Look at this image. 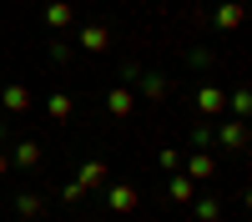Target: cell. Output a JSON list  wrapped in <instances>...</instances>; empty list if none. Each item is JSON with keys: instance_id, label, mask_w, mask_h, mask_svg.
<instances>
[{"instance_id": "6da1fadb", "label": "cell", "mask_w": 252, "mask_h": 222, "mask_svg": "<svg viewBox=\"0 0 252 222\" xmlns=\"http://www.w3.org/2000/svg\"><path fill=\"white\" fill-rule=\"evenodd\" d=\"M212 147H217V152H242V147H247V121H237V116H227L222 127L212 131Z\"/></svg>"}, {"instance_id": "7a4b0ae2", "label": "cell", "mask_w": 252, "mask_h": 222, "mask_svg": "<svg viewBox=\"0 0 252 222\" xmlns=\"http://www.w3.org/2000/svg\"><path fill=\"white\" fill-rule=\"evenodd\" d=\"M106 207L126 217V212H136V207H141V192L131 187V182H116V187H106Z\"/></svg>"}, {"instance_id": "3957f363", "label": "cell", "mask_w": 252, "mask_h": 222, "mask_svg": "<svg viewBox=\"0 0 252 222\" xmlns=\"http://www.w3.org/2000/svg\"><path fill=\"white\" fill-rule=\"evenodd\" d=\"M106 177H111V167H106V161H101V157H91V161H81V172H76V182H81V187H86V192H96V187H106Z\"/></svg>"}, {"instance_id": "277c9868", "label": "cell", "mask_w": 252, "mask_h": 222, "mask_svg": "<svg viewBox=\"0 0 252 222\" xmlns=\"http://www.w3.org/2000/svg\"><path fill=\"white\" fill-rule=\"evenodd\" d=\"M76 46L96 56V51H106V46H111V31L101 26V20H96V26H81V31H76Z\"/></svg>"}, {"instance_id": "5b68a950", "label": "cell", "mask_w": 252, "mask_h": 222, "mask_svg": "<svg viewBox=\"0 0 252 222\" xmlns=\"http://www.w3.org/2000/svg\"><path fill=\"white\" fill-rule=\"evenodd\" d=\"M197 111H202V116H222V111H227V91L207 81V86L197 91Z\"/></svg>"}, {"instance_id": "8992f818", "label": "cell", "mask_w": 252, "mask_h": 222, "mask_svg": "<svg viewBox=\"0 0 252 222\" xmlns=\"http://www.w3.org/2000/svg\"><path fill=\"white\" fill-rule=\"evenodd\" d=\"M10 167L35 172V167H40V141H15V147H10Z\"/></svg>"}, {"instance_id": "52a82bcc", "label": "cell", "mask_w": 252, "mask_h": 222, "mask_svg": "<svg viewBox=\"0 0 252 222\" xmlns=\"http://www.w3.org/2000/svg\"><path fill=\"white\" fill-rule=\"evenodd\" d=\"M106 111H111V116H131V111H136V91H131V86H111V91H106Z\"/></svg>"}, {"instance_id": "ba28073f", "label": "cell", "mask_w": 252, "mask_h": 222, "mask_svg": "<svg viewBox=\"0 0 252 222\" xmlns=\"http://www.w3.org/2000/svg\"><path fill=\"white\" fill-rule=\"evenodd\" d=\"M0 106L5 111H31V91L20 86V81H5V86H0Z\"/></svg>"}, {"instance_id": "9c48e42d", "label": "cell", "mask_w": 252, "mask_h": 222, "mask_svg": "<svg viewBox=\"0 0 252 222\" xmlns=\"http://www.w3.org/2000/svg\"><path fill=\"white\" fill-rule=\"evenodd\" d=\"M166 197H172L177 207H187V202L197 197V182L187 177V172H172V182H166Z\"/></svg>"}, {"instance_id": "30bf717a", "label": "cell", "mask_w": 252, "mask_h": 222, "mask_svg": "<svg viewBox=\"0 0 252 222\" xmlns=\"http://www.w3.org/2000/svg\"><path fill=\"white\" fill-rule=\"evenodd\" d=\"M136 86H141V96H146V101H166L172 81H166L161 71H141V81H136Z\"/></svg>"}, {"instance_id": "8fae6325", "label": "cell", "mask_w": 252, "mask_h": 222, "mask_svg": "<svg viewBox=\"0 0 252 222\" xmlns=\"http://www.w3.org/2000/svg\"><path fill=\"white\" fill-rule=\"evenodd\" d=\"M46 26L51 31H71L76 26V10L66 5V0H51V5H46Z\"/></svg>"}, {"instance_id": "7c38bea8", "label": "cell", "mask_w": 252, "mask_h": 222, "mask_svg": "<svg viewBox=\"0 0 252 222\" xmlns=\"http://www.w3.org/2000/svg\"><path fill=\"white\" fill-rule=\"evenodd\" d=\"M212 172H217V157L212 152H192V157H187V177H192V182H207Z\"/></svg>"}, {"instance_id": "4fadbf2b", "label": "cell", "mask_w": 252, "mask_h": 222, "mask_svg": "<svg viewBox=\"0 0 252 222\" xmlns=\"http://www.w3.org/2000/svg\"><path fill=\"white\" fill-rule=\"evenodd\" d=\"M212 26H217V31H237V26H242V5H237V0L217 5V10H212Z\"/></svg>"}, {"instance_id": "5bb4252c", "label": "cell", "mask_w": 252, "mask_h": 222, "mask_svg": "<svg viewBox=\"0 0 252 222\" xmlns=\"http://www.w3.org/2000/svg\"><path fill=\"white\" fill-rule=\"evenodd\" d=\"M15 212L26 222H35L40 212H46V197H40V192H15Z\"/></svg>"}, {"instance_id": "9a60e30c", "label": "cell", "mask_w": 252, "mask_h": 222, "mask_svg": "<svg viewBox=\"0 0 252 222\" xmlns=\"http://www.w3.org/2000/svg\"><path fill=\"white\" fill-rule=\"evenodd\" d=\"M71 111H76V101H71L66 91H56V96H46V116H51V121H71Z\"/></svg>"}, {"instance_id": "2e32d148", "label": "cell", "mask_w": 252, "mask_h": 222, "mask_svg": "<svg viewBox=\"0 0 252 222\" xmlns=\"http://www.w3.org/2000/svg\"><path fill=\"white\" fill-rule=\"evenodd\" d=\"M227 116H237V121L252 116V91H247V86H237L232 96H227Z\"/></svg>"}, {"instance_id": "e0dca14e", "label": "cell", "mask_w": 252, "mask_h": 222, "mask_svg": "<svg viewBox=\"0 0 252 222\" xmlns=\"http://www.w3.org/2000/svg\"><path fill=\"white\" fill-rule=\"evenodd\" d=\"M46 56L56 61V66H71V61H76V46H71V40H61V35H56L51 46H46Z\"/></svg>"}, {"instance_id": "ac0fdd59", "label": "cell", "mask_w": 252, "mask_h": 222, "mask_svg": "<svg viewBox=\"0 0 252 222\" xmlns=\"http://www.w3.org/2000/svg\"><path fill=\"white\" fill-rule=\"evenodd\" d=\"M197 202V222H217L222 217V197H192Z\"/></svg>"}, {"instance_id": "d6986e66", "label": "cell", "mask_w": 252, "mask_h": 222, "mask_svg": "<svg viewBox=\"0 0 252 222\" xmlns=\"http://www.w3.org/2000/svg\"><path fill=\"white\" fill-rule=\"evenodd\" d=\"M141 71H146L141 61H121V86H131V91H136V81H141Z\"/></svg>"}, {"instance_id": "ffe728a7", "label": "cell", "mask_w": 252, "mask_h": 222, "mask_svg": "<svg viewBox=\"0 0 252 222\" xmlns=\"http://www.w3.org/2000/svg\"><path fill=\"white\" fill-rule=\"evenodd\" d=\"M157 161H161V172H182V152H172V147L157 152Z\"/></svg>"}, {"instance_id": "44dd1931", "label": "cell", "mask_w": 252, "mask_h": 222, "mask_svg": "<svg viewBox=\"0 0 252 222\" xmlns=\"http://www.w3.org/2000/svg\"><path fill=\"white\" fill-rule=\"evenodd\" d=\"M86 197V187H81V182H66V187H61V202H81Z\"/></svg>"}, {"instance_id": "7402d4cb", "label": "cell", "mask_w": 252, "mask_h": 222, "mask_svg": "<svg viewBox=\"0 0 252 222\" xmlns=\"http://www.w3.org/2000/svg\"><path fill=\"white\" fill-rule=\"evenodd\" d=\"M192 141H197V147H212V127H207V121H202V127L192 131Z\"/></svg>"}, {"instance_id": "603a6c76", "label": "cell", "mask_w": 252, "mask_h": 222, "mask_svg": "<svg viewBox=\"0 0 252 222\" xmlns=\"http://www.w3.org/2000/svg\"><path fill=\"white\" fill-rule=\"evenodd\" d=\"M5 172H10V152L0 147V177H5Z\"/></svg>"}, {"instance_id": "cb8c5ba5", "label": "cell", "mask_w": 252, "mask_h": 222, "mask_svg": "<svg viewBox=\"0 0 252 222\" xmlns=\"http://www.w3.org/2000/svg\"><path fill=\"white\" fill-rule=\"evenodd\" d=\"M0 141H5V121H0Z\"/></svg>"}]
</instances>
